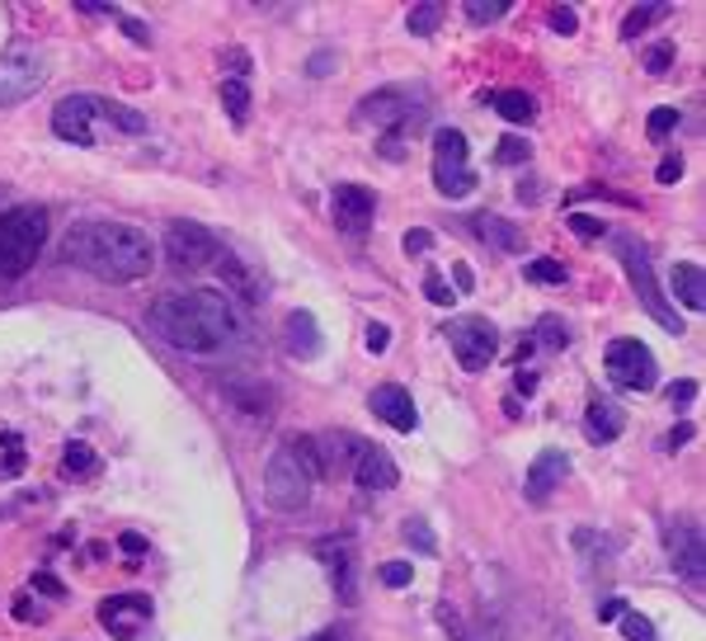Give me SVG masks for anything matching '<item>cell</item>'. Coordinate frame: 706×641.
<instances>
[{"mask_svg": "<svg viewBox=\"0 0 706 641\" xmlns=\"http://www.w3.org/2000/svg\"><path fill=\"white\" fill-rule=\"evenodd\" d=\"M321 476H326L321 439L288 434L274 449V457L264 463V500L274 505L278 515H301V509L311 505V490Z\"/></svg>", "mask_w": 706, "mask_h": 641, "instance_id": "obj_3", "label": "cell"}, {"mask_svg": "<svg viewBox=\"0 0 706 641\" xmlns=\"http://www.w3.org/2000/svg\"><path fill=\"white\" fill-rule=\"evenodd\" d=\"M621 430H627V410H621L617 401H603V397L588 401V410H584V439L588 443H613V439H621Z\"/></svg>", "mask_w": 706, "mask_h": 641, "instance_id": "obj_18", "label": "cell"}, {"mask_svg": "<svg viewBox=\"0 0 706 641\" xmlns=\"http://www.w3.org/2000/svg\"><path fill=\"white\" fill-rule=\"evenodd\" d=\"M693 391H697L693 383H679L674 391H669V397H674V406H679V401H693Z\"/></svg>", "mask_w": 706, "mask_h": 641, "instance_id": "obj_52", "label": "cell"}, {"mask_svg": "<svg viewBox=\"0 0 706 641\" xmlns=\"http://www.w3.org/2000/svg\"><path fill=\"white\" fill-rule=\"evenodd\" d=\"M123 29H128V38H137V43H146L151 34H146V29L137 24V20H123Z\"/></svg>", "mask_w": 706, "mask_h": 641, "instance_id": "obj_53", "label": "cell"}, {"mask_svg": "<svg viewBox=\"0 0 706 641\" xmlns=\"http://www.w3.org/2000/svg\"><path fill=\"white\" fill-rule=\"evenodd\" d=\"M62 467H66V476H90L99 467V457H95L90 443H66V449H62Z\"/></svg>", "mask_w": 706, "mask_h": 641, "instance_id": "obj_28", "label": "cell"}, {"mask_svg": "<svg viewBox=\"0 0 706 641\" xmlns=\"http://www.w3.org/2000/svg\"><path fill=\"white\" fill-rule=\"evenodd\" d=\"M679 119H683V113L679 109H654L650 113V137H669V133H674V128H679Z\"/></svg>", "mask_w": 706, "mask_h": 641, "instance_id": "obj_38", "label": "cell"}, {"mask_svg": "<svg viewBox=\"0 0 706 641\" xmlns=\"http://www.w3.org/2000/svg\"><path fill=\"white\" fill-rule=\"evenodd\" d=\"M406 542H410V548H419L424 556L439 552V542H433V533H429V523H424V519H410V523H406Z\"/></svg>", "mask_w": 706, "mask_h": 641, "instance_id": "obj_36", "label": "cell"}, {"mask_svg": "<svg viewBox=\"0 0 706 641\" xmlns=\"http://www.w3.org/2000/svg\"><path fill=\"white\" fill-rule=\"evenodd\" d=\"M674 298L687 311H706V274H702V265H679L674 269Z\"/></svg>", "mask_w": 706, "mask_h": 641, "instance_id": "obj_23", "label": "cell"}, {"mask_svg": "<svg viewBox=\"0 0 706 641\" xmlns=\"http://www.w3.org/2000/svg\"><path fill=\"white\" fill-rule=\"evenodd\" d=\"M151 331L184 354H217L245 335V321L227 292L194 288V292H170V298L151 307Z\"/></svg>", "mask_w": 706, "mask_h": 641, "instance_id": "obj_1", "label": "cell"}, {"mask_svg": "<svg viewBox=\"0 0 706 641\" xmlns=\"http://www.w3.org/2000/svg\"><path fill=\"white\" fill-rule=\"evenodd\" d=\"M621 632H627V641H654V622L646 614H621Z\"/></svg>", "mask_w": 706, "mask_h": 641, "instance_id": "obj_35", "label": "cell"}, {"mask_svg": "<svg viewBox=\"0 0 706 641\" xmlns=\"http://www.w3.org/2000/svg\"><path fill=\"white\" fill-rule=\"evenodd\" d=\"M603 368L621 391H654V383H660V364H654V354L641 340H613Z\"/></svg>", "mask_w": 706, "mask_h": 641, "instance_id": "obj_9", "label": "cell"}, {"mask_svg": "<svg viewBox=\"0 0 706 641\" xmlns=\"http://www.w3.org/2000/svg\"><path fill=\"white\" fill-rule=\"evenodd\" d=\"M47 86V57L38 47H10L0 53V109L33 100Z\"/></svg>", "mask_w": 706, "mask_h": 641, "instance_id": "obj_7", "label": "cell"}, {"mask_svg": "<svg viewBox=\"0 0 706 641\" xmlns=\"http://www.w3.org/2000/svg\"><path fill=\"white\" fill-rule=\"evenodd\" d=\"M353 482H358L363 490H391L400 482V467H396V457L377 449V443H363L358 457H353Z\"/></svg>", "mask_w": 706, "mask_h": 641, "instance_id": "obj_16", "label": "cell"}, {"mask_svg": "<svg viewBox=\"0 0 706 641\" xmlns=\"http://www.w3.org/2000/svg\"><path fill=\"white\" fill-rule=\"evenodd\" d=\"M452 278H457V292H471V288H476V278H471L466 265H452Z\"/></svg>", "mask_w": 706, "mask_h": 641, "instance_id": "obj_48", "label": "cell"}, {"mask_svg": "<svg viewBox=\"0 0 706 641\" xmlns=\"http://www.w3.org/2000/svg\"><path fill=\"white\" fill-rule=\"evenodd\" d=\"M99 113L118 128V133H128V137H142L146 133V119L137 109H128V104H113V100H99Z\"/></svg>", "mask_w": 706, "mask_h": 641, "instance_id": "obj_26", "label": "cell"}, {"mask_svg": "<svg viewBox=\"0 0 706 641\" xmlns=\"http://www.w3.org/2000/svg\"><path fill=\"white\" fill-rule=\"evenodd\" d=\"M95 113H99L95 95H66V100H57V109H53V133L62 142L95 146Z\"/></svg>", "mask_w": 706, "mask_h": 641, "instance_id": "obj_11", "label": "cell"}, {"mask_svg": "<svg viewBox=\"0 0 706 641\" xmlns=\"http://www.w3.org/2000/svg\"><path fill=\"white\" fill-rule=\"evenodd\" d=\"M118 548H123L128 556H142V552H146V538H142V533H123V538H118Z\"/></svg>", "mask_w": 706, "mask_h": 641, "instance_id": "obj_46", "label": "cell"}, {"mask_svg": "<svg viewBox=\"0 0 706 641\" xmlns=\"http://www.w3.org/2000/svg\"><path fill=\"white\" fill-rule=\"evenodd\" d=\"M528 284H542V288H565V265H556V259H528Z\"/></svg>", "mask_w": 706, "mask_h": 641, "instance_id": "obj_29", "label": "cell"}, {"mask_svg": "<svg viewBox=\"0 0 706 641\" xmlns=\"http://www.w3.org/2000/svg\"><path fill=\"white\" fill-rule=\"evenodd\" d=\"M551 29H556V34H575V29H580V14L570 10V5H556V10H551Z\"/></svg>", "mask_w": 706, "mask_h": 641, "instance_id": "obj_42", "label": "cell"}, {"mask_svg": "<svg viewBox=\"0 0 706 641\" xmlns=\"http://www.w3.org/2000/svg\"><path fill=\"white\" fill-rule=\"evenodd\" d=\"M613 255L627 265V278H631V288H636V298H641V307L650 311L654 321L664 325L669 335H683V317L674 307H669L664 298V288H660V278H654V259H650V245L641 236H631V232H613Z\"/></svg>", "mask_w": 706, "mask_h": 641, "instance_id": "obj_5", "label": "cell"}, {"mask_svg": "<svg viewBox=\"0 0 706 641\" xmlns=\"http://www.w3.org/2000/svg\"><path fill=\"white\" fill-rule=\"evenodd\" d=\"M5 463H0V482H10V476H20L24 467H29V457H24V449H20V439L14 434H5Z\"/></svg>", "mask_w": 706, "mask_h": 641, "instance_id": "obj_34", "label": "cell"}, {"mask_svg": "<svg viewBox=\"0 0 706 641\" xmlns=\"http://www.w3.org/2000/svg\"><path fill=\"white\" fill-rule=\"evenodd\" d=\"M514 383H518V391H523V397H532V391H537V377H532V373H518Z\"/></svg>", "mask_w": 706, "mask_h": 641, "instance_id": "obj_51", "label": "cell"}, {"mask_svg": "<svg viewBox=\"0 0 706 641\" xmlns=\"http://www.w3.org/2000/svg\"><path fill=\"white\" fill-rule=\"evenodd\" d=\"M424 298H433V302L452 307V302H457V292H452V284H443L439 274H429V278H424Z\"/></svg>", "mask_w": 706, "mask_h": 641, "instance_id": "obj_39", "label": "cell"}, {"mask_svg": "<svg viewBox=\"0 0 706 641\" xmlns=\"http://www.w3.org/2000/svg\"><path fill=\"white\" fill-rule=\"evenodd\" d=\"M33 585H38V589H43V595H62V585L53 581V575H33Z\"/></svg>", "mask_w": 706, "mask_h": 641, "instance_id": "obj_50", "label": "cell"}, {"mask_svg": "<svg viewBox=\"0 0 706 641\" xmlns=\"http://www.w3.org/2000/svg\"><path fill=\"white\" fill-rule=\"evenodd\" d=\"M99 622H104L113 637L132 641L151 622V599L146 595H113V599L99 604Z\"/></svg>", "mask_w": 706, "mask_h": 641, "instance_id": "obj_12", "label": "cell"}, {"mask_svg": "<svg viewBox=\"0 0 706 641\" xmlns=\"http://www.w3.org/2000/svg\"><path fill=\"white\" fill-rule=\"evenodd\" d=\"M316 556H321V562L330 566V581L340 585V595L344 599H353V552H349V542H321V548H316Z\"/></svg>", "mask_w": 706, "mask_h": 641, "instance_id": "obj_22", "label": "cell"}, {"mask_svg": "<svg viewBox=\"0 0 706 641\" xmlns=\"http://www.w3.org/2000/svg\"><path fill=\"white\" fill-rule=\"evenodd\" d=\"M664 14H669V5H664V0H650L646 10H631L627 20H621V38H641L654 20H664Z\"/></svg>", "mask_w": 706, "mask_h": 641, "instance_id": "obj_27", "label": "cell"}, {"mask_svg": "<svg viewBox=\"0 0 706 641\" xmlns=\"http://www.w3.org/2000/svg\"><path fill=\"white\" fill-rule=\"evenodd\" d=\"M373 416L377 420H386L391 430H400V434H415V424H419V410H415V397L400 383H386V387H377L373 391Z\"/></svg>", "mask_w": 706, "mask_h": 641, "instance_id": "obj_17", "label": "cell"}, {"mask_svg": "<svg viewBox=\"0 0 706 641\" xmlns=\"http://www.w3.org/2000/svg\"><path fill=\"white\" fill-rule=\"evenodd\" d=\"M316 641H334V637H316Z\"/></svg>", "mask_w": 706, "mask_h": 641, "instance_id": "obj_54", "label": "cell"}, {"mask_svg": "<svg viewBox=\"0 0 706 641\" xmlns=\"http://www.w3.org/2000/svg\"><path fill=\"white\" fill-rule=\"evenodd\" d=\"M621 614H627V599H603L598 604V622H617Z\"/></svg>", "mask_w": 706, "mask_h": 641, "instance_id": "obj_45", "label": "cell"}, {"mask_svg": "<svg viewBox=\"0 0 706 641\" xmlns=\"http://www.w3.org/2000/svg\"><path fill=\"white\" fill-rule=\"evenodd\" d=\"M377 575H382V585H391V589H406V585L415 581V566H410V562H386V566H382Z\"/></svg>", "mask_w": 706, "mask_h": 641, "instance_id": "obj_37", "label": "cell"}, {"mask_svg": "<svg viewBox=\"0 0 706 641\" xmlns=\"http://www.w3.org/2000/svg\"><path fill=\"white\" fill-rule=\"evenodd\" d=\"M565 476H570V457L561 449H542L532 457V467H528V482H523V496L532 505H542L556 496V486H565Z\"/></svg>", "mask_w": 706, "mask_h": 641, "instance_id": "obj_14", "label": "cell"}, {"mask_svg": "<svg viewBox=\"0 0 706 641\" xmlns=\"http://www.w3.org/2000/svg\"><path fill=\"white\" fill-rule=\"evenodd\" d=\"M222 104H227V119L235 128H245V119H250V80H245V71H235V76L222 80Z\"/></svg>", "mask_w": 706, "mask_h": 641, "instance_id": "obj_24", "label": "cell"}, {"mask_svg": "<svg viewBox=\"0 0 706 641\" xmlns=\"http://www.w3.org/2000/svg\"><path fill=\"white\" fill-rule=\"evenodd\" d=\"M471 226H476V236H481L485 245H495V251H504V255H518V251H523V232H518L509 218L481 212V218H471Z\"/></svg>", "mask_w": 706, "mask_h": 641, "instance_id": "obj_20", "label": "cell"}, {"mask_svg": "<svg viewBox=\"0 0 706 641\" xmlns=\"http://www.w3.org/2000/svg\"><path fill=\"white\" fill-rule=\"evenodd\" d=\"M654 179H660V185H674V179H683V156H664L660 170H654Z\"/></svg>", "mask_w": 706, "mask_h": 641, "instance_id": "obj_43", "label": "cell"}, {"mask_svg": "<svg viewBox=\"0 0 706 641\" xmlns=\"http://www.w3.org/2000/svg\"><path fill=\"white\" fill-rule=\"evenodd\" d=\"M165 255H170L175 269H203L222 255V241L198 222H170V232H165Z\"/></svg>", "mask_w": 706, "mask_h": 641, "instance_id": "obj_10", "label": "cell"}, {"mask_svg": "<svg viewBox=\"0 0 706 641\" xmlns=\"http://www.w3.org/2000/svg\"><path fill=\"white\" fill-rule=\"evenodd\" d=\"M386 350H391V325L373 321L367 325V354H386Z\"/></svg>", "mask_w": 706, "mask_h": 641, "instance_id": "obj_40", "label": "cell"}, {"mask_svg": "<svg viewBox=\"0 0 706 641\" xmlns=\"http://www.w3.org/2000/svg\"><path fill=\"white\" fill-rule=\"evenodd\" d=\"M669 562H674V571L687 585H702L706 552H702V533L693 529V523H674V529H669Z\"/></svg>", "mask_w": 706, "mask_h": 641, "instance_id": "obj_15", "label": "cell"}, {"mask_svg": "<svg viewBox=\"0 0 706 641\" xmlns=\"http://www.w3.org/2000/svg\"><path fill=\"white\" fill-rule=\"evenodd\" d=\"M373 212H377V194L373 189H363V185H340L334 189V222H340V232L367 236Z\"/></svg>", "mask_w": 706, "mask_h": 641, "instance_id": "obj_13", "label": "cell"}, {"mask_svg": "<svg viewBox=\"0 0 706 641\" xmlns=\"http://www.w3.org/2000/svg\"><path fill=\"white\" fill-rule=\"evenodd\" d=\"M514 0H466V20L471 24H499L509 14Z\"/></svg>", "mask_w": 706, "mask_h": 641, "instance_id": "obj_32", "label": "cell"}, {"mask_svg": "<svg viewBox=\"0 0 706 641\" xmlns=\"http://www.w3.org/2000/svg\"><path fill=\"white\" fill-rule=\"evenodd\" d=\"M283 344H288L293 358H316L321 354V325H316L311 311H288V321H283Z\"/></svg>", "mask_w": 706, "mask_h": 641, "instance_id": "obj_19", "label": "cell"}, {"mask_svg": "<svg viewBox=\"0 0 706 641\" xmlns=\"http://www.w3.org/2000/svg\"><path fill=\"white\" fill-rule=\"evenodd\" d=\"M466 133L457 128H439L433 133V185H439L443 199H466V194H476V170H471L466 161Z\"/></svg>", "mask_w": 706, "mask_h": 641, "instance_id": "obj_6", "label": "cell"}, {"mask_svg": "<svg viewBox=\"0 0 706 641\" xmlns=\"http://www.w3.org/2000/svg\"><path fill=\"white\" fill-rule=\"evenodd\" d=\"M66 259L104 284H137L156 269V245L132 222H80L66 236Z\"/></svg>", "mask_w": 706, "mask_h": 641, "instance_id": "obj_2", "label": "cell"}, {"mask_svg": "<svg viewBox=\"0 0 706 641\" xmlns=\"http://www.w3.org/2000/svg\"><path fill=\"white\" fill-rule=\"evenodd\" d=\"M448 340H452V354L466 373H481L490 368L499 358V331L485 317H457L448 321Z\"/></svg>", "mask_w": 706, "mask_h": 641, "instance_id": "obj_8", "label": "cell"}, {"mask_svg": "<svg viewBox=\"0 0 706 641\" xmlns=\"http://www.w3.org/2000/svg\"><path fill=\"white\" fill-rule=\"evenodd\" d=\"M433 245V232H424V226H415V232H406V255H424Z\"/></svg>", "mask_w": 706, "mask_h": 641, "instance_id": "obj_44", "label": "cell"}, {"mask_svg": "<svg viewBox=\"0 0 706 641\" xmlns=\"http://www.w3.org/2000/svg\"><path fill=\"white\" fill-rule=\"evenodd\" d=\"M212 265H217V278H222V284L235 292V298H245V302H255V298H260L255 274H250V269H245V265H241V259H235L231 251H222V255L212 259ZM231 292H227V298H231Z\"/></svg>", "mask_w": 706, "mask_h": 641, "instance_id": "obj_21", "label": "cell"}, {"mask_svg": "<svg viewBox=\"0 0 706 641\" xmlns=\"http://www.w3.org/2000/svg\"><path fill=\"white\" fill-rule=\"evenodd\" d=\"M47 241V212L38 203H20L0 212V278H24Z\"/></svg>", "mask_w": 706, "mask_h": 641, "instance_id": "obj_4", "label": "cell"}, {"mask_svg": "<svg viewBox=\"0 0 706 641\" xmlns=\"http://www.w3.org/2000/svg\"><path fill=\"white\" fill-rule=\"evenodd\" d=\"M495 109H499V119L514 123V128L532 123V113H537V104H532L528 90H499V95H495Z\"/></svg>", "mask_w": 706, "mask_h": 641, "instance_id": "obj_25", "label": "cell"}, {"mask_svg": "<svg viewBox=\"0 0 706 641\" xmlns=\"http://www.w3.org/2000/svg\"><path fill=\"white\" fill-rule=\"evenodd\" d=\"M439 24H443V5H439V0H424V5H415V10H410V34L429 38Z\"/></svg>", "mask_w": 706, "mask_h": 641, "instance_id": "obj_31", "label": "cell"}, {"mask_svg": "<svg viewBox=\"0 0 706 641\" xmlns=\"http://www.w3.org/2000/svg\"><path fill=\"white\" fill-rule=\"evenodd\" d=\"M687 439H693V424H679V430L664 439V449H679V443H687Z\"/></svg>", "mask_w": 706, "mask_h": 641, "instance_id": "obj_49", "label": "cell"}, {"mask_svg": "<svg viewBox=\"0 0 706 641\" xmlns=\"http://www.w3.org/2000/svg\"><path fill=\"white\" fill-rule=\"evenodd\" d=\"M532 344H542V350H565V344H570L565 321L561 317H542V321H537V331H532Z\"/></svg>", "mask_w": 706, "mask_h": 641, "instance_id": "obj_30", "label": "cell"}, {"mask_svg": "<svg viewBox=\"0 0 706 641\" xmlns=\"http://www.w3.org/2000/svg\"><path fill=\"white\" fill-rule=\"evenodd\" d=\"M570 226H575V236H580V241H598L603 232H608V226L594 222V218H584V212H575V218H570Z\"/></svg>", "mask_w": 706, "mask_h": 641, "instance_id": "obj_41", "label": "cell"}, {"mask_svg": "<svg viewBox=\"0 0 706 641\" xmlns=\"http://www.w3.org/2000/svg\"><path fill=\"white\" fill-rule=\"evenodd\" d=\"M532 156V146H528V137H499L495 142V161H499V166H523V161Z\"/></svg>", "mask_w": 706, "mask_h": 641, "instance_id": "obj_33", "label": "cell"}, {"mask_svg": "<svg viewBox=\"0 0 706 641\" xmlns=\"http://www.w3.org/2000/svg\"><path fill=\"white\" fill-rule=\"evenodd\" d=\"M669 57H674V47H669V43H664V47H654V53L646 57V62H650V71H664V67H669Z\"/></svg>", "mask_w": 706, "mask_h": 641, "instance_id": "obj_47", "label": "cell"}]
</instances>
